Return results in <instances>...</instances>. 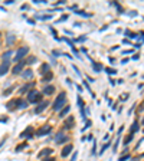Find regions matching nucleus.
Returning <instances> with one entry per match:
<instances>
[{"label":"nucleus","mask_w":144,"mask_h":161,"mask_svg":"<svg viewBox=\"0 0 144 161\" xmlns=\"http://www.w3.org/2000/svg\"><path fill=\"white\" fill-rule=\"evenodd\" d=\"M141 122H143V125H144V117H143V119H141Z\"/></svg>","instance_id":"nucleus-38"},{"label":"nucleus","mask_w":144,"mask_h":161,"mask_svg":"<svg viewBox=\"0 0 144 161\" xmlns=\"http://www.w3.org/2000/svg\"><path fill=\"white\" fill-rule=\"evenodd\" d=\"M65 102H66V93H65V92H61L59 95L56 96L55 102L52 104V108H53L55 111L63 109V105H65Z\"/></svg>","instance_id":"nucleus-1"},{"label":"nucleus","mask_w":144,"mask_h":161,"mask_svg":"<svg viewBox=\"0 0 144 161\" xmlns=\"http://www.w3.org/2000/svg\"><path fill=\"white\" fill-rule=\"evenodd\" d=\"M52 78H53V75H52V72H48L46 75H43L42 76V82H49Z\"/></svg>","instance_id":"nucleus-18"},{"label":"nucleus","mask_w":144,"mask_h":161,"mask_svg":"<svg viewBox=\"0 0 144 161\" xmlns=\"http://www.w3.org/2000/svg\"><path fill=\"white\" fill-rule=\"evenodd\" d=\"M4 3H6V4H12V3H13V0H6Z\"/></svg>","instance_id":"nucleus-37"},{"label":"nucleus","mask_w":144,"mask_h":161,"mask_svg":"<svg viewBox=\"0 0 144 161\" xmlns=\"http://www.w3.org/2000/svg\"><path fill=\"white\" fill-rule=\"evenodd\" d=\"M88 127H91V121H86V124H85V127L82 128V131H85V128H88Z\"/></svg>","instance_id":"nucleus-32"},{"label":"nucleus","mask_w":144,"mask_h":161,"mask_svg":"<svg viewBox=\"0 0 144 161\" xmlns=\"http://www.w3.org/2000/svg\"><path fill=\"white\" fill-rule=\"evenodd\" d=\"M76 15H81V16H84V17H91V13H85L84 10H78Z\"/></svg>","instance_id":"nucleus-23"},{"label":"nucleus","mask_w":144,"mask_h":161,"mask_svg":"<svg viewBox=\"0 0 144 161\" xmlns=\"http://www.w3.org/2000/svg\"><path fill=\"white\" fill-rule=\"evenodd\" d=\"M63 125L66 129H71V128H74V117H68V118L63 121Z\"/></svg>","instance_id":"nucleus-10"},{"label":"nucleus","mask_w":144,"mask_h":161,"mask_svg":"<svg viewBox=\"0 0 144 161\" xmlns=\"http://www.w3.org/2000/svg\"><path fill=\"white\" fill-rule=\"evenodd\" d=\"M6 107H7V109H9V111H15V109L17 108V99H13V101H10L7 105H6Z\"/></svg>","instance_id":"nucleus-15"},{"label":"nucleus","mask_w":144,"mask_h":161,"mask_svg":"<svg viewBox=\"0 0 144 161\" xmlns=\"http://www.w3.org/2000/svg\"><path fill=\"white\" fill-rule=\"evenodd\" d=\"M0 40H1V35H0Z\"/></svg>","instance_id":"nucleus-40"},{"label":"nucleus","mask_w":144,"mask_h":161,"mask_svg":"<svg viewBox=\"0 0 144 161\" xmlns=\"http://www.w3.org/2000/svg\"><path fill=\"white\" fill-rule=\"evenodd\" d=\"M127 160H130V154H124L118 158V161H127Z\"/></svg>","instance_id":"nucleus-27"},{"label":"nucleus","mask_w":144,"mask_h":161,"mask_svg":"<svg viewBox=\"0 0 144 161\" xmlns=\"http://www.w3.org/2000/svg\"><path fill=\"white\" fill-rule=\"evenodd\" d=\"M35 62H36V58H35V56H30L29 59L26 60V63H35Z\"/></svg>","instance_id":"nucleus-30"},{"label":"nucleus","mask_w":144,"mask_h":161,"mask_svg":"<svg viewBox=\"0 0 144 161\" xmlns=\"http://www.w3.org/2000/svg\"><path fill=\"white\" fill-rule=\"evenodd\" d=\"M137 131H138V122L134 121V124L131 125V134H134V132H137Z\"/></svg>","instance_id":"nucleus-22"},{"label":"nucleus","mask_w":144,"mask_h":161,"mask_svg":"<svg viewBox=\"0 0 144 161\" xmlns=\"http://www.w3.org/2000/svg\"><path fill=\"white\" fill-rule=\"evenodd\" d=\"M55 141H56V144H62V143H66L68 141V137L63 135V131H59L56 135H55Z\"/></svg>","instance_id":"nucleus-5"},{"label":"nucleus","mask_w":144,"mask_h":161,"mask_svg":"<svg viewBox=\"0 0 144 161\" xmlns=\"http://www.w3.org/2000/svg\"><path fill=\"white\" fill-rule=\"evenodd\" d=\"M133 161H138V158H134V160H133Z\"/></svg>","instance_id":"nucleus-39"},{"label":"nucleus","mask_w":144,"mask_h":161,"mask_svg":"<svg viewBox=\"0 0 144 161\" xmlns=\"http://www.w3.org/2000/svg\"><path fill=\"white\" fill-rule=\"evenodd\" d=\"M117 147H118V140H117L115 144H114V151H117Z\"/></svg>","instance_id":"nucleus-35"},{"label":"nucleus","mask_w":144,"mask_h":161,"mask_svg":"<svg viewBox=\"0 0 144 161\" xmlns=\"http://www.w3.org/2000/svg\"><path fill=\"white\" fill-rule=\"evenodd\" d=\"M9 68H10V60H9V59H3L1 65H0V76H3V75L9 71Z\"/></svg>","instance_id":"nucleus-4"},{"label":"nucleus","mask_w":144,"mask_h":161,"mask_svg":"<svg viewBox=\"0 0 144 161\" xmlns=\"http://www.w3.org/2000/svg\"><path fill=\"white\" fill-rule=\"evenodd\" d=\"M49 69H51V66H49L48 63H43L42 66H41V69H39V73H41V75L43 76V75H46L48 72H51Z\"/></svg>","instance_id":"nucleus-11"},{"label":"nucleus","mask_w":144,"mask_h":161,"mask_svg":"<svg viewBox=\"0 0 144 161\" xmlns=\"http://www.w3.org/2000/svg\"><path fill=\"white\" fill-rule=\"evenodd\" d=\"M76 157H78V153L75 151V154L72 155V158H71V161H75V160H76Z\"/></svg>","instance_id":"nucleus-34"},{"label":"nucleus","mask_w":144,"mask_h":161,"mask_svg":"<svg viewBox=\"0 0 144 161\" xmlns=\"http://www.w3.org/2000/svg\"><path fill=\"white\" fill-rule=\"evenodd\" d=\"M51 154H52L51 148H45V150H42V151L39 153V158H45L46 155H51Z\"/></svg>","instance_id":"nucleus-16"},{"label":"nucleus","mask_w":144,"mask_h":161,"mask_svg":"<svg viewBox=\"0 0 144 161\" xmlns=\"http://www.w3.org/2000/svg\"><path fill=\"white\" fill-rule=\"evenodd\" d=\"M32 76H33V72H32L30 69H26V72H23V78H26V79H27V78L30 79Z\"/></svg>","instance_id":"nucleus-21"},{"label":"nucleus","mask_w":144,"mask_h":161,"mask_svg":"<svg viewBox=\"0 0 144 161\" xmlns=\"http://www.w3.org/2000/svg\"><path fill=\"white\" fill-rule=\"evenodd\" d=\"M53 92H55V86H53V85H46L45 89H43V93H45V95H52Z\"/></svg>","instance_id":"nucleus-13"},{"label":"nucleus","mask_w":144,"mask_h":161,"mask_svg":"<svg viewBox=\"0 0 144 161\" xmlns=\"http://www.w3.org/2000/svg\"><path fill=\"white\" fill-rule=\"evenodd\" d=\"M33 82H30V84H25L23 85V86H22V88H20V89H19V92L20 93H25V92H27V91H29V89H30V88H33Z\"/></svg>","instance_id":"nucleus-14"},{"label":"nucleus","mask_w":144,"mask_h":161,"mask_svg":"<svg viewBox=\"0 0 144 161\" xmlns=\"http://www.w3.org/2000/svg\"><path fill=\"white\" fill-rule=\"evenodd\" d=\"M133 135H134V134H130V135H128L127 138H125V140H124V144L127 145L128 143H130V141H131V140H133Z\"/></svg>","instance_id":"nucleus-28"},{"label":"nucleus","mask_w":144,"mask_h":161,"mask_svg":"<svg viewBox=\"0 0 144 161\" xmlns=\"http://www.w3.org/2000/svg\"><path fill=\"white\" fill-rule=\"evenodd\" d=\"M27 107V102L23 101V99H17V108H20V109H23Z\"/></svg>","instance_id":"nucleus-19"},{"label":"nucleus","mask_w":144,"mask_h":161,"mask_svg":"<svg viewBox=\"0 0 144 161\" xmlns=\"http://www.w3.org/2000/svg\"><path fill=\"white\" fill-rule=\"evenodd\" d=\"M32 137H33V128L32 127H27L23 132H20V138H27V140H29V138H32Z\"/></svg>","instance_id":"nucleus-6"},{"label":"nucleus","mask_w":144,"mask_h":161,"mask_svg":"<svg viewBox=\"0 0 144 161\" xmlns=\"http://www.w3.org/2000/svg\"><path fill=\"white\" fill-rule=\"evenodd\" d=\"M26 147H27V143H23V144L17 145V147H16V153H19L20 150H23V148H26Z\"/></svg>","instance_id":"nucleus-25"},{"label":"nucleus","mask_w":144,"mask_h":161,"mask_svg":"<svg viewBox=\"0 0 144 161\" xmlns=\"http://www.w3.org/2000/svg\"><path fill=\"white\" fill-rule=\"evenodd\" d=\"M48 105H49L48 102H41V105H38V107L35 108V114H41V112H42V111L48 107Z\"/></svg>","instance_id":"nucleus-12"},{"label":"nucleus","mask_w":144,"mask_h":161,"mask_svg":"<svg viewBox=\"0 0 144 161\" xmlns=\"http://www.w3.org/2000/svg\"><path fill=\"white\" fill-rule=\"evenodd\" d=\"M25 60H22V62H19V63H17L16 66H15V68H13V71H12V72H13V73H15V75H17V73H20V72H22V69H23V66H25Z\"/></svg>","instance_id":"nucleus-8"},{"label":"nucleus","mask_w":144,"mask_h":161,"mask_svg":"<svg viewBox=\"0 0 144 161\" xmlns=\"http://www.w3.org/2000/svg\"><path fill=\"white\" fill-rule=\"evenodd\" d=\"M51 131H52V127H51V125H45V127L39 128L36 134H38V135H39V137H42V135H46V134H49Z\"/></svg>","instance_id":"nucleus-7"},{"label":"nucleus","mask_w":144,"mask_h":161,"mask_svg":"<svg viewBox=\"0 0 144 161\" xmlns=\"http://www.w3.org/2000/svg\"><path fill=\"white\" fill-rule=\"evenodd\" d=\"M72 148H74L72 144L65 145V147H63V150H62V153H61V155H62V157H68L69 154H71V151H72Z\"/></svg>","instance_id":"nucleus-9"},{"label":"nucleus","mask_w":144,"mask_h":161,"mask_svg":"<svg viewBox=\"0 0 144 161\" xmlns=\"http://www.w3.org/2000/svg\"><path fill=\"white\" fill-rule=\"evenodd\" d=\"M105 72H107L108 75H115V73H117V71H115L114 68H107L105 69Z\"/></svg>","instance_id":"nucleus-24"},{"label":"nucleus","mask_w":144,"mask_h":161,"mask_svg":"<svg viewBox=\"0 0 144 161\" xmlns=\"http://www.w3.org/2000/svg\"><path fill=\"white\" fill-rule=\"evenodd\" d=\"M66 19H68V15H63V16L61 17L59 20H58V22H63V20H66Z\"/></svg>","instance_id":"nucleus-33"},{"label":"nucleus","mask_w":144,"mask_h":161,"mask_svg":"<svg viewBox=\"0 0 144 161\" xmlns=\"http://www.w3.org/2000/svg\"><path fill=\"white\" fill-rule=\"evenodd\" d=\"M27 52H29V48H27V46H22V48H20V49L16 52V55H15V59H13V60H15V62H17V63H19V62H22V60H23V56H25Z\"/></svg>","instance_id":"nucleus-3"},{"label":"nucleus","mask_w":144,"mask_h":161,"mask_svg":"<svg viewBox=\"0 0 144 161\" xmlns=\"http://www.w3.org/2000/svg\"><path fill=\"white\" fill-rule=\"evenodd\" d=\"M110 143H108V144H105V145H104V147H102V148H101V151H100V155H101V154H104V153H105V151H107V150H108V148H110Z\"/></svg>","instance_id":"nucleus-26"},{"label":"nucleus","mask_w":144,"mask_h":161,"mask_svg":"<svg viewBox=\"0 0 144 161\" xmlns=\"http://www.w3.org/2000/svg\"><path fill=\"white\" fill-rule=\"evenodd\" d=\"M85 39H86V36H81V37H78V39H74L75 42H84Z\"/></svg>","instance_id":"nucleus-31"},{"label":"nucleus","mask_w":144,"mask_h":161,"mask_svg":"<svg viewBox=\"0 0 144 161\" xmlns=\"http://www.w3.org/2000/svg\"><path fill=\"white\" fill-rule=\"evenodd\" d=\"M13 89H15V86H10L7 91H4V92H3V95H4V96H6V95H10V92H12Z\"/></svg>","instance_id":"nucleus-29"},{"label":"nucleus","mask_w":144,"mask_h":161,"mask_svg":"<svg viewBox=\"0 0 144 161\" xmlns=\"http://www.w3.org/2000/svg\"><path fill=\"white\" fill-rule=\"evenodd\" d=\"M42 99V93L38 92V91H29L27 93V102H30V104H38V102H41Z\"/></svg>","instance_id":"nucleus-2"},{"label":"nucleus","mask_w":144,"mask_h":161,"mask_svg":"<svg viewBox=\"0 0 144 161\" xmlns=\"http://www.w3.org/2000/svg\"><path fill=\"white\" fill-rule=\"evenodd\" d=\"M13 40H15V36H10V37H9V43H12Z\"/></svg>","instance_id":"nucleus-36"},{"label":"nucleus","mask_w":144,"mask_h":161,"mask_svg":"<svg viewBox=\"0 0 144 161\" xmlns=\"http://www.w3.org/2000/svg\"><path fill=\"white\" fill-rule=\"evenodd\" d=\"M69 111H71V107H69V105H66V107H65L63 109H61V112H59V117H61V118H63V117H65V115L68 114Z\"/></svg>","instance_id":"nucleus-17"},{"label":"nucleus","mask_w":144,"mask_h":161,"mask_svg":"<svg viewBox=\"0 0 144 161\" xmlns=\"http://www.w3.org/2000/svg\"><path fill=\"white\" fill-rule=\"evenodd\" d=\"M92 68H94L95 72H100V71L102 69V65L101 63H97V62H92Z\"/></svg>","instance_id":"nucleus-20"}]
</instances>
